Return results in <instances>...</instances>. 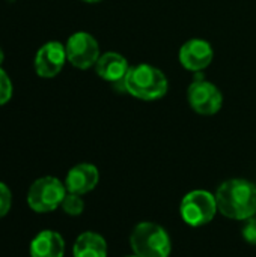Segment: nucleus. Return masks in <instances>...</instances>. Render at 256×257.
Here are the masks:
<instances>
[{"label": "nucleus", "mask_w": 256, "mask_h": 257, "mask_svg": "<svg viewBox=\"0 0 256 257\" xmlns=\"http://www.w3.org/2000/svg\"><path fill=\"white\" fill-rule=\"evenodd\" d=\"M217 209L232 220H249L256 212V185L246 179L225 181L216 191Z\"/></svg>", "instance_id": "1"}, {"label": "nucleus", "mask_w": 256, "mask_h": 257, "mask_svg": "<svg viewBox=\"0 0 256 257\" xmlns=\"http://www.w3.org/2000/svg\"><path fill=\"white\" fill-rule=\"evenodd\" d=\"M167 86V78L158 68L140 63L128 69L122 87L137 99L154 101L166 95Z\"/></svg>", "instance_id": "2"}, {"label": "nucleus", "mask_w": 256, "mask_h": 257, "mask_svg": "<svg viewBox=\"0 0 256 257\" xmlns=\"http://www.w3.org/2000/svg\"><path fill=\"white\" fill-rule=\"evenodd\" d=\"M130 245L136 256L139 257H169L172 244L167 232L155 223H139L131 236Z\"/></svg>", "instance_id": "3"}, {"label": "nucleus", "mask_w": 256, "mask_h": 257, "mask_svg": "<svg viewBox=\"0 0 256 257\" xmlns=\"http://www.w3.org/2000/svg\"><path fill=\"white\" fill-rule=\"evenodd\" d=\"M66 187L57 178L44 176L36 179L27 191V205L38 214L54 211L66 196Z\"/></svg>", "instance_id": "4"}, {"label": "nucleus", "mask_w": 256, "mask_h": 257, "mask_svg": "<svg viewBox=\"0 0 256 257\" xmlns=\"http://www.w3.org/2000/svg\"><path fill=\"white\" fill-rule=\"evenodd\" d=\"M217 211L219 209L216 196L204 190H195L187 193L180 208L183 220L192 227H201L208 224L210 221H213Z\"/></svg>", "instance_id": "5"}, {"label": "nucleus", "mask_w": 256, "mask_h": 257, "mask_svg": "<svg viewBox=\"0 0 256 257\" xmlns=\"http://www.w3.org/2000/svg\"><path fill=\"white\" fill-rule=\"evenodd\" d=\"M65 50L68 62L78 69L91 68L97 65L100 59L98 41L88 32L72 33L66 41Z\"/></svg>", "instance_id": "6"}, {"label": "nucleus", "mask_w": 256, "mask_h": 257, "mask_svg": "<svg viewBox=\"0 0 256 257\" xmlns=\"http://www.w3.org/2000/svg\"><path fill=\"white\" fill-rule=\"evenodd\" d=\"M187 99L190 107L204 116L216 114L222 108V92L207 80H195L187 90Z\"/></svg>", "instance_id": "7"}, {"label": "nucleus", "mask_w": 256, "mask_h": 257, "mask_svg": "<svg viewBox=\"0 0 256 257\" xmlns=\"http://www.w3.org/2000/svg\"><path fill=\"white\" fill-rule=\"evenodd\" d=\"M66 60L65 45L57 41H50L38 50L35 56V71L42 78H53L62 71Z\"/></svg>", "instance_id": "8"}, {"label": "nucleus", "mask_w": 256, "mask_h": 257, "mask_svg": "<svg viewBox=\"0 0 256 257\" xmlns=\"http://www.w3.org/2000/svg\"><path fill=\"white\" fill-rule=\"evenodd\" d=\"M213 48L211 44L205 39H190L180 48V62L181 65L193 72H199L205 69L213 60Z\"/></svg>", "instance_id": "9"}, {"label": "nucleus", "mask_w": 256, "mask_h": 257, "mask_svg": "<svg viewBox=\"0 0 256 257\" xmlns=\"http://www.w3.org/2000/svg\"><path fill=\"white\" fill-rule=\"evenodd\" d=\"M100 181V172L94 164L81 163L74 166L65 179V187L68 193H74L78 196H83L89 191H92Z\"/></svg>", "instance_id": "10"}, {"label": "nucleus", "mask_w": 256, "mask_h": 257, "mask_svg": "<svg viewBox=\"0 0 256 257\" xmlns=\"http://www.w3.org/2000/svg\"><path fill=\"white\" fill-rule=\"evenodd\" d=\"M97 74L113 84H122L124 86V78L130 69L127 59L121 56L119 53H106L100 56L97 65H95ZM124 89V87H122Z\"/></svg>", "instance_id": "11"}, {"label": "nucleus", "mask_w": 256, "mask_h": 257, "mask_svg": "<svg viewBox=\"0 0 256 257\" xmlns=\"http://www.w3.org/2000/svg\"><path fill=\"white\" fill-rule=\"evenodd\" d=\"M65 241L54 230L39 232L30 242V257H63Z\"/></svg>", "instance_id": "12"}, {"label": "nucleus", "mask_w": 256, "mask_h": 257, "mask_svg": "<svg viewBox=\"0 0 256 257\" xmlns=\"http://www.w3.org/2000/svg\"><path fill=\"white\" fill-rule=\"evenodd\" d=\"M74 257H107V242L97 232H83L74 242Z\"/></svg>", "instance_id": "13"}, {"label": "nucleus", "mask_w": 256, "mask_h": 257, "mask_svg": "<svg viewBox=\"0 0 256 257\" xmlns=\"http://www.w3.org/2000/svg\"><path fill=\"white\" fill-rule=\"evenodd\" d=\"M62 209L65 214L68 215H72V217H77L83 212L84 209V202L81 199V196L78 194H74V193H66L63 202H62Z\"/></svg>", "instance_id": "14"}, {"label": "nucleus", "mask_w": 256, "mask_h": 257, "mask_svg": "<svg viewBox=\"0 0 256 257\" xmlns=\"http://www.w3.org/2000/svg\"><path fill=\"white\" fill-rule=\"evenodd\" d=\"M12 81L8 74L0 68V105L6 104L12 98Z\"/></svg>", "instance_id": "15"}, {"label": "nucleus", "mask_w": 256, "mask_h": 257, "mask_svg": "<svg viewBox=\"0 0 256 257\" xmlns=\"http://www.w3.org/2000/svg\"><path fill=\"white\" fill-rule=\"evenodd\" d=\"M11 205H12V193L3 182H0V218H3L9 212Z\"/></svg>", "instance_id": "16"}, {"label": "nucleus", "mask_w": 256, "mask_h": 257, "mask_svg": "<svg viewBox=\"0 0 256 257\" xmlns=\"http://www.w3.org/2000/svg\"><path fill=\"white\" fill-rule=\"evenodd\" d=\"M243 238L249 242L256 245V218H249L247 223L243 227Z\"/></svg>", "instance_id": "17"}, {"label": "nucleus", "mask_w": 256, "mask_h": 257, "mask_svg": "<svg viewBox=\"0 0 256 257\" xmlns=\"http://www.w3.org/2000/svg\"><path fill=\"white\" fill-rule=\"evenodd\" d=\"M3 59H5V54H3V50L0 48V65L3 63Z\"/></svg>", "instance_id": "18"}, {"label": "nucleus", "mask_w": 256, "mask_h": 257, "mask_svg": "<svg viewBox=\"0 0 256 257\" xmlns=\"http://www.w3.org/2000/svg\"><path fill=\"white\" fill-rule=\"evenodd\" d=\"M83 2H86V3H98L101 0H83Z\"/></svg>", "instance_id": "19"}, {"label": "nucleus", "mask_w": 256, "mask_h": 257, "mask_svg": "<svg viewBox=\"0 0 256 257\" xmlns=\"http://www.w3.org/2000/svg\"><path fill=\"white\" fill-rule=\"evenodd\" d=\"M127 257H139V256H136V254H133V256H127Z\"/></svg>", "instance_id": "20"}]
</instances>
